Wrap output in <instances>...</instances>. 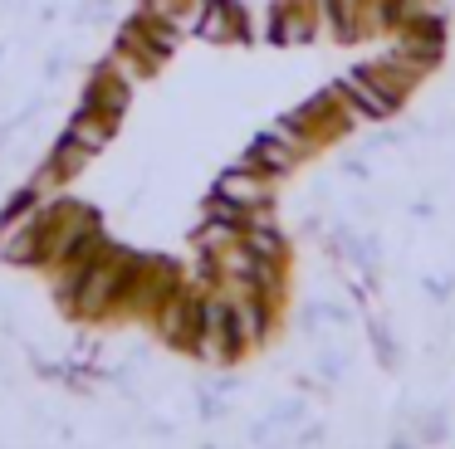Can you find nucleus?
Listing matches in <instances>:
<instances>
[{"instance_id": "obj_5", "label": "nucleus", "mask_w": 455, "mask_h": 449, "mask_svg": "<svg viewBox=\"0 0 455 449\" xmlns=\"http://www.w3.org/2000/svg\"><path fill=\"white\" fill-rule=\"evenodd\" d=\"M279 122L294 127L308 146H323V142H338L353 122H363V113H357V107L343 98V88L333 83V88H323V93L304 98V103H299L294 113H284Z\"/></svg>"}, {"instance_id": "obj_4", "label": "nucleus", "mask_w": 455, "mask_h": 449, "mask_svg": "<svg viewBox=\"0 0 455 449\" xmlns=\"http://www.w3.org/2000/svg\"><path fill=\"white\" fill-rule=\"evenodd\" d=\"M245 337L235 327V308H230V288H211L201 293V337H196V351L206 366H235L245 357Z\"/></svg>"}, {"instance_id": "obj_8", "label": "nucleus", "mask_w": 455, "mask_h": 449, "mask_svg": "<svg viewBox=\"0 0 455 449\" xmlns=\"http://www.w3.org/2000/svg\"><path fill=\"white\" fill-rule=\"evenodd\" d=\"M157 337L167 342V347H177V351H196V337H201V293L191 288H181L177 298H167L157 308Z\"/></svg>"}, {"instance_id": "obj_1", "label": "nucleus", "mask_w": 455, "mask_h": 449, "mask_svg": "<svg viewBox=\"0 0 455 449\" xmlns=\"http://www.w3.org/2000/svg\"><path fill=\"white\" fill-rule=\"evenodd\" d=\"M44 220V259L40 269H64L74 259H93V254L108 249V234H103V215L84 201H69V195H54V201L40 205Z\"/></svg>"}, {"instance_id": "obj_15", "label": "nucleus", "mask_w": 455, "mask_h": 449, "mask_svg": "<svg viewBox=\"0 0 455 449\" xmlns=\"http://www.w3.org/2000/svg\"><path fill=\"white\" fill-rule=\"evenodd\" d=\"M89 161H93L89 146L60 137V142H54V152H50V161L40 166V185H64V181H74L79 171H89Z\"/></svg>"}, {"instance_id": "obj_17", "label": "nucleus", "mask_w": 455, "mask_h": 449, "mask_svg": "<svg viewBox=\"0 0 455 449\" xmlns=\"http://www.w3.org/2000/svg\"><path fill=\"white\" fill-rule=\"evenodd\" d=\"M138 10H142V15H152V20H162V25H172L177 35H196L206 0H142Z\"/></svg>"}, {"instance_id": "obj_3", "label": "nucleus", "mask_w": 455, "mask_h": 449, "mask_svg": "<svg viewBox=\"0 0 455 449\" xmlns=\"http://www.w3.org/2000/svg\"><path fill=\"white\" fill-rule=\"evenodd\" d=\"M177 39L181 35L172 25H162V20H152V15H142V10H138V15L118 29V39H113V64H118L132 83H138V78H152L172 59Z\"/></svg>"}, {"instance_id": "obj_12", "label": "nucleus", "mask_w": 455, "mask_h": 449, "mask_svg": "<svg viewBox=\"0 0 455 449\" xmlns=\"http://www.w3.org/2000/svg\"><path fill=\"white\" fill-rule=\"evenodd\" d=\"M230 308H235V327H240V337H245L250 351L275 337L279 308L269 298H259V293H250V288H230Z\"/></svg>"}, {"instance_id": "obj_16", "label": "nucleus", "mask_w": 455, "mask_h": 449, "mask_svg": "<svg viewBox=\"0 0 455 449\" xmlns=\"http://www.w3.org/2000/svg\"><path fill=\"white\" fill-rule=\"evenodd\" d=\"M113 127H118V122H113L108 113H99V107H84V103H79V113L69 117L64 137H69V142H79V146H89V152L99 156L103 146L113 142Z\"/></svg>"}, {"instance_id": "obj_18", "label": "nucleus", "mask_w": 455, "mask_h": 449, "mask_svg": "<svg viewBox=\"0 0 455 449\" xmlns=\"http://www.w3.org/2000/svg\"><path fill=\"white\" fill-rule=\"evenodd\" d=\"M318 15L328 20L333 39H343V44L363 39V0H318Z\"/></svg>"}, {"instance_id": "obj_2", "label": "nucleus", "mask_w": 455, "mask_h": 449, "mask_svg": "<svg viewBox=\"0 0 455 449\" xmlns=\"http://www.w3.org/2000/svg\"><path fill=\"white\" fill-rule=\"evenodd\" d=\"M142 254L138 249H123V244H113L108 240V249L99 254V259L84 269V283H79V293L69 298V318H79V322H108V318H118V308H123V283H128V273H132V264H138Z\"/></svg>"}, {"instance_id": "obj_9", "label": "nucleus", "mask_w": 455, "mask_h": 449, "mask_svg": "<svg viewBox=\"0 0 455 449\" xmlns=\"http://www.w3.org/2000/svg\"><path fill=\"white\" fill-rule=\"evenodd\" d=\"M318 0H275L269 5V44H279V49H299V44H308V39L318 35Z\"/></svg>"}, {"instance_id": "obj_14", "label": "nucleus", "mask_w": 455, "mask_h": 449, "mask_svg": "<svg viewBox=\"0 0 455 449\" xmlns=\"http://www.w3.org/2000/svg\"><path fill=\"white\" fill-rule=\"evenodd\" d=\"M396 49H402L411 64H421L426 74H431V68L445 59V25H411V29H396Z\"/></svg>"}, {"instance_id": "obj_6", "label": "nucleus", "mask_w": 455, "mask_h": 449, "mask_svg": "<svg viewBox=\"0 0 455 449\" xmlns=\"http://www.w3.org/2000/svg\"><path fill=\"white\" fill-rule=\"evenodd\" d=\"M211 195L235 205V210H245V215H255V210H269V205H275V176H265L259 166L240 161V166H226V171L216 176Z\"/></svg>"}, {"instance_id": "obj_11", "label": "nucleus", "mask_w": 455, "mask_h": 449, "mask_svg": "<svg viewBox=\"0 0 455 449\" xmlns=\"http://www.w3.org/2000/svg\"><path fill=\"white\" fill-rule=\"evenodd\" d=\"M196 35L206 39V44H250L255 29H250V10L240 5V0H206Z\"/></svg>"}, {"instance_id": "obj_19", "label": "nucleus", "mask_w": 455, "mask_h": 449, "mask_svg": "<svg viewBox=\"0 0 455 449\" xmlns=\"http://www.w3.org/2000/svg\"><path fill=\"white\" fill-rule=\"evenodd\" d=\"M445 25V0H392V29Z\"/></svg>"}, {"instance_id": "obj_10", "label": "nucleus", "mask_w": 455, "mask_h": 449, "mask_svg": "<svg viewBox=\"0 0 455 449\" xmlns=\"http://www.w3.org/2000/svg\"><path fill=\"white\" fill-rule=\"evenodd\" d=\"M84 107H99V113H108L113 122H123L128 117V107H132V78L123 74L118 64H99L89 74V83H84Z\"/></svg>"}, {"instance_id": "obj_13", "label": "nucleus", "mask_w": 455, "mask_h": 449, "mask_svg": "<svg viewBox=\"0 0 455 449\" xmlns=\"http://www.w3.org/2000/svg\"><path fill=\"white\" fill-rule=\"evenodd\" d=\"M338 88H343V98L357 107V113H363V122H382V117H392L396 107H402V103H396V98L382 88V83H377L372 74H367L363 64L347 68V74L338 78Z\"/></svg>"}, {"instance_id": "obj_7", "label": "nucleus", "mask_w": 455, "mask_h": 449, "mask_svg": "<svg viewBox=\"0 0 455 449\" xmlns=\"http://www.w3.org/2000/svg\"><path fill=\"white\" fill-rule=\"evenodd\" d=\"M314 152V146L304 142V137L294 132V127H284V122H275L269 132H259L255 142H250V152H245V161L250 166H259L265 176H289V171H299V161Z\"/></svg>"}]
</instances>
